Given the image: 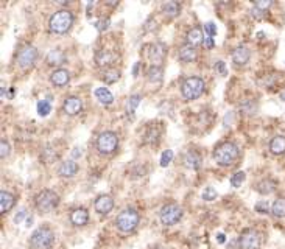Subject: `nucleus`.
Returning <instances> with one entry per match:
<instances>
[{
    "mask_svg": "<svg viewBox=\"0 0 285 249\" xmlns=\"http://www.w3.org/2000/svg\"><path fill=\"white\" fill-rule=\"evenodd\" d=\"M78 170H80L78 164L70 159V161L61 162V165L58 167V174L63 176V177H72V176H75L78 173Z\"/></svg>",
    "mask_w": 285,
    "mask_h": 249,
    "instance_id": "nucleus-21",
    "label": "nucleus"
},
{
    "mask_svg": "<svg viewBox=\"0 0 285 249\" xmlns=\"http://www.w3.org/2000/svg\"><path fill=\"white\" fill-rule=\"evenodd\" d=\"M215 70H217L220 75H226V74H227L226 63H224V61H217V63H215Z\"/></svg>",
    "mask_w": 285,
    "mask_h": 249,
    "instance_id": "nucleus-43",
    "label": "nucleus"
},
{
    "mask_svg": "<svg viewBox=\"0 0 285 249\" xmlns=\"http://www.w3.org/2000/svg\"><path fill=\"white\" fill-rule=\"evenodd\" d=\"M240 156V148L234 142H223L215 150H213V159L221 167H229L236 164Z\"/></svg>",
    "mask_w": 285,
    "mask_h": 249,
    "instance_id": "nucleus-1",
    "label": "nucleus"
},
{
    "mask_svg": "<svg viewBox=\"0 0 285 249\" xmlns=\"http://www.w3.org/2000/svg\"><path fill=\"white\" fill-rule=\"evenodd\" d=\"M11 151V147L8 144V140H2V144H0V156L2 157H7Z\"/></svg>",
    "mask_w": 285,
    "mask_h": 249,
    "instance_id": "nucleus-42",
    "label": "nucleus"
},
{
    "mask_svg": "<svg viewBox=\"0 0 285 249\" xmlns=\"http://www.w3.org/2000/svg\"><path fill=\"white\" fill-rule=\"evenodd\" d=\"M139 223H140V215L133 207L122 210L116 218V227L123 234L133 232V230L139 226Z\"/></svg>",
    "mask_w": 285,
    "mask_h": 249,
    "instance_id": "nucleus-3",
    "label": "nucleus"
},
{
    "mask_svg": "<svg viewBox=\"0 0 285 249\" xmlns=\"http://www.w3.org/2000/svg\"><path fill=\"white\" fill-rule=\"evenodd\" d=\"M38 56H39L38 48L27 44L19 51H17L16 59H17V64H19L22 69H30V67L34 66V63L38 61Z\"/></svg>",
    "mask_w": 285,
    "mask_h": 249,
    "instance_id": "nucleus-9",
    "label": "nucleus"
},
{
    "mask_svg": "<svg viewBox=\"0 0 285 249\" xmlns=\"http://www.w3.org/2000/svg\"><path fill=\"white\" fill-rule=\"evenodd\" d=\"M117 53L114 50H109V48H100L95 51V63L98 67H112V64L116 63L117 59Z\"/></svg>",
    "mask_w": 285,
    "mask_h": 249,
    "instance_id": "nucleus-12",
    "label": "nucleus"
},
{
    "mask_svg": "<svg viewBox=\"0 0 285 249\" xmlns=\"http://www.w3.org/2000/svg\"><path fill=\"white\" fill-rule=\"evenodd\" d=\"M204 45H206L207 48H212L213 45H215V41H213V38H210V36H206V39H204Z\"/></svg>",
    "mask_w": 285,
    "mask_h": 249,
    "instance_id": "nucleus-46",
    "label": "nucleus"
},
{
    "mask_svg": "<svg viewBox=\"0 0 285 249\" xmlns=\"http://www.w3.org/2000/svg\"><path fill=\"white\" fill-rule=\"evenodd\" d=\"M16 204V198L14 195L7 192V190H2L0 192V213H8Z\"/></svg>",
    "mask_w": 285,
    "mask_h": 249,
    "instance_id": "nucleus-22",
    "label": "nucleus"
},
{
    "mask_svg": "<svg viewBox=\"0 0 285 249\" xmlns=\"http://www.w3.org/2000/svg\"><path fill=\"white\" fill-rule=\"evenodd\" d=\"M95 97L101 104H106V106L114 101V95L111 94V91L108 87H97L95 89Z\"/></svg>",
    "mask_w": 285,
    "mask_h": 249,
    "instance_id": "nucleus-27",
    "label": "nucleus"
},
{
    "mask_svg": "<svg viewBox=\"0 0 285 249\" xmlns=\"http://www.w3.org/2000/svg\"><path fill=\"white\" fill-rule=\"evenodd\" d=\"M162 13L173 17L178 16L181 13V4L180 2H175V0H168V2L162 4Z\"/></svg>",
    "mask_w": 285,
    "mask_h": 249,
    "instance_id": "nucleus-30",
    "label": "nucleus"
},
{
    "mask_svg": "<svg viewBox=\"0 0 285 249\" xmlns=\"http://www.w3.org/2000/svg\"><path fill=\"white\" fill-rule=\"evenodd\" d=\"M251 59V50H249L248 45L242 44L239 47L234 48L233 51V61L236 63V66H246Z\"/></svg>",
    "mask_w": 285,
    "mask_h": 249,
    "instance_id": "nucleus-15",
    "label": "nucleus"
},
{
    "mask_svg": "<svg viewBox=\"0 0 285 249\" xmlns=\"http://www.w3.org/2000/svg\"><path fill=\"white\" fill-rule=\"evenodd\" d=\"M50 81H51V84H55V86H58V87H63V86L69 84V81H70V74H69V70L63 69V67L56 69L55 72L51 74Z\"/></svg>",
    "mask_w": 285,
    "mask_h": 249,
    "instance_id": "nucleus-20",
    "label": "nucleus"
},
{
    "mask_svg": "<svg viewBox=\"0 0 285 249\" xmlns=\"http://www.w3.org/2000/svg\"><path fill=\"white\" fill-rule=\"evenodd\" d=\"M97 30L98 31H106L109 28V25H111V21H109V17H101L100 21H97Z\"/></svg>",
    "mask_w": 285,
    "mask_h": 249,
    "instance_id": "nucleus-38",
    "label": "nucleus"
},
{
    "mask_svg": "<svg viewBox=\"0 0 285 249\" xmlns=\"http://www.w3.org/2000/svg\"><path fill=\"white\" fill-rule=\"evenodd\" d=\"M203 30L207 33V36H210V38H213V36H215V34H217V25L213 24V22H207V24H204Z\"/></svg>",
    "mask_w": 285,
    "mask_h": 249,
    "instance_id": "nucleus-40",
    "label": "nucleus"
},
{
    "mask_svg": "<svg viewBox=\"0 0 285 249\" xmlns=\"http://www.w3.org/2000/svg\"><path fill=\"white\" fill-rule=\"evenodd\" d=\"M256 190L260 195H270L276 190V181L268 179V177H266V179H262L260 182L256 184Z\"/></svg>",
    "mask_w": 285,
    "mask_h": 249,
    "instance_id": "nucleus-28",
    "label": "nucleus"
},
{
    "mask_svg": "<svg viewBox=\"0 0 285 249\" xmlns=\"http://www.w3.org/2000/svg\"><path fill=\"white\" fill-rule=\"evenodd\" d=\"M139 70H140V63H136L134 67H133V75H134V77H137V72H139Z\"/></svg>",
    "mask_w": 285,
    "mask_h": 249,
    "instance_id": "nucleus-48",
    "label": "nucleus"
},
{
    "mask_svg": "<svg viewBox=\"0 0 285 249\" xmlns=\"http://www.w3.org/2000/svg\"><path fill=\"white\" fill-rule=\"evenodd\" d=\"M81 109H83V101L75 95L67 97L66 101L63 103V111L67 115H77V114L81 112Z\"/></svg>",
    "mask_w": 285,
    "mask_h": 249,
    "instance_id": "nucleus-16",
    "label": "nucleus"
},
{
    "mask_svg": "<svg viewBox=\"0 0 285 249\" xmlns=\"http://www.w3.org/2000/svg\"><path fill=\"white\" fill-rule=\"evenodd\" d=\"M147 78L151 83H161L164 80V69H162V66H150L148 77Z\"/></svg>",
    "mask_w": 285,
    "mask_h": 249,
    "instance_id": "nucleus-29",
    "label": "nucleus"
},
{
    "mask_svg": "<svg viewBox=\"0 0 285 249\" xmlns=\"http://www.w3.org/2000/svg\"><path fill=\"white\" fill-rule=\"evenodd\" d=\"M271 5H273L271 0H257V2H254V5H253V7H256V8H259V10H262V11H266V10H268Z\"/></svg>",
    "mask_w": 285,
    "mask_h": 249,
    "instance_id": "nucleus-41",
    "label": "nucleus"
},
{
    "mask_svg": "<svg viewBox=\"0 0 285 249\" xmlns=\"http://www.w3.org/2000/svg\"><path fill=\"white\" fill-rule=\"evenodd\" d=\"M204 30L201 27H192L189 31H187V44L197 47L200 44H204Z\"/></svg>",
    "mask_w": 285,
    "mask_h": 249,
    "instance_id": "nucleus-19",
    "label": "nucleus"
},
{
    "mask_svg": "<svg viewBox=\"0 0 285 249\" xmlns=\"http://www.w3.org/2000/svg\"><path fill=\"white\" fill-rule=\"evenodd\" d=\"M270 151L273 154H283L285 153V136H274L270 142Z\"/></svg>",
    "mask_w": 285,
    "mask_h": 249,
    "instance_id": "nucleus-26",
    "label": "nucleus"
},
{
    "mask_svg": "<svg viewBox=\"0 0 285 249\" xmlns=\"http://www.w3.org/2000/svg\"><path fill=\"white\" fill-rule=\"evenodd\" d=\"M203 164V156L197 150H189L184 154V165L189 170H198Z\"/></svg>",
    "mask_w": 285,
    "mask_h": 249,
    "instance_id": "nucleus-18",
    "label": "nucleus"
},
{
    "mask_svg": "<svg viewBox=\"0 0 285 249\" xmlns=\"http://www.w3.org/2000/svg\"><path fill=\"white\" fill-rule=\"evenodd\" d=\"M271 213L277 218H285V198H277L271 206Z\"/></svg>",
    "mask_w": 285,
    "mask_h": 249,
    "instance_id": "nucleus-31",
    "label": "nucleus"
},
{
    "mask_svg": "<svg viewBox=\"0 0 285 249\" xmlns=\"http://www.w3.org/2000/svg\"><path fill=\"white\" fill-rule=\"evenodd\" d=\"M140 100H142V95H139V94H133V95L128 98V101H127V114H128L130 117L134 115V112H136V109H137V106L140 104Z\"/></svg>",
    "mask_w": 285,
    "mask_h": 249,
    "instance_id": "nucleus-32",
    "label": "nucleus"
},
{
    "mask_svg": "<svg viewBox=\"0 0 285 249\" xmlns=\"http://www.w3.org/2000/svg\"><path fill=\"white\" fill-rule=\"evenodd\" d=\"M240 108H242V111H243L245 114L251 115V114H256V111H257V103H256V100L246 98V100H243V103L240 104Z\"/></svg>",
    "mask_w": 285,
    "mask_h": 249,
    "instance_id": "nucleus-33",
    "label": "nucleus"
},
{
    "mask_svg": "<svg viewBox=\"0 0 285 249\" xmlns=\"http://www.w3.org/2000/svg\"><path fill=\"white\" fill-rule=\"evenodd\" d=\"M162 136V127L161 123H148L145 133H144V142L145 144H157Z\"/></svg>",
    "mask_w": 285,
    "mask_h": 249,
    "instance_id": "nucleus-14",
    "label": "nucleus"
},
{
    "mask_svg": "<svg viewBox=\"0 0 285 249\" xmlns=\"http://www.w3.org/2000/svg\"><path fill=\"white\" fill-rule=\"evenodd\" d=\"M256 212L257 213H262V215H265V213H268V212H271L270 210V204L266 203V201H259L257 204H256Z\"/></svg>",
    "mask_w": 285,
    "mask_h": 249,
    "instance_id": "nucleus-39",
    "label": "nucleus"
},
{
    "mask_svg": "<svg viewBox=\"0 0 285 249\" xmlns=\"http://www.w3.org/2000/svg\"><path fill=\"white\" fill-rule=\"evenodd\" d=\"M95 147L101 154H112L119 147V137L114 131H103L97 137Z\"/></svg>",
    "mask_w": 285,
    "mask_h": 249,
    "instance_id": "nucleus-8",
    "label": "nucleus"
},
{
    "mask_svg": "<svg viewBox=\"0 0 285 249\" xmlns=\"http://www.w3.org/2000/svg\"><path fill=\"white\" fill-rule=\"evenodd\" d=\"M34 204H36V209L41 213H48L51 210H55L60 204V197L56 192L53 190H42L41 193L36 195V200H34Z\"/></svg>",
    "mask_w": 285,
    "mask_h": 249,
    "instance_id": "nucleus-6",
    "label": "nucleus"
},
{
    "mask_svg": "<svg viewBox=\"0 0 285 249\" xmlns=\"http://www.w3.org/2000/svg\"><path fill=\"white\" fill-rule=\"evenodd\" d=\"M70 223H72L74 226H78V227H83L89 223V212L87 209L84 207H77L74 209L72 212H70Z\"/></svg>",
    "mask_w": 285,
    "mask_h": 249,
    "instance_id": "nucleus-17",
    "label": "nucleus"
},
{
    "mask_svg": "<svg viewBox=\"0 0 285 249\" xmlns=\"http://www.w3.org/2000/svg\"><path fill=\"white\" fill-rule=\"evenodd\" d=\"M74 25V14L70 10H58L56 13H53L50 21H48V28L50 31L63 34L70 30V27Z\"/></svg>",
    "mask_w": 285,
    "mask_h": 249,
    "instance_id": "nucleus-2",
    "label": "nucleus"
},
{
    "mask_svg": "<svg viewBox=\"0 0 285 249\" xmlns=\"http://www.w3.org/2000/svg\"><path fill=\"white\" fill-rule=\"evenodd\" d=\"M148 59L151 66H162L167 56V45L164 42H154L148 47Z\"/></svg>",
    "mask_w": 285,
    "mask_h": 249,
    "instance_id": "nucleus-11",
    "label": "nucleus"
},
{
    "mask_svg": "<svg viewBox=\"0 0 285 249\" xmlns=\"http://www.w3.org/2000/svg\"><path fill=\"white\" fill-rule=\"evenodd\" d=\"M260 241H262V238L257 230L248 227L239 237V249H259Z\"/></svg>",
    "mask_w": 285,
    "mask_h": 249,
    "instance_id": "nucleus-10",
    "label": "nucleus"
},
{
    "mask_svg": "<svg viewBox=\"0 0 285 249\" xmlns=\"http://www.w3.org/2000/svg\"><path fill=\"white\" fill-rule=\"evenodd\" d=\"M36 109H38V114H39L41 117H47V115L50 114V111H51V103H50V100H47V98L39 100V101H38V106H36Z\"/></svg>",
    "mask_w": 285,
    "mask_h": 249,
    "instance_id": "nucleus-34",
    "label": "nucleus"
},
{
    "mask_svg": "<svg viewBox=\"0 0 285 249\" xmlns=\"http://www.w3.org/2000/svg\"><path fill=\"white\" fill-rule=\"evenodd\" d=\"M94 209L98 215H108L114 209V198L111 195H100L94 203Z\"/></svg>",
    "mask_w": 285,
    "mask_h": 249,
    "instance_id": "nucleus-13",
    "label": "nucleus"
},
{
    "mask_svg": "<svg viewBox=\"0 0 285 249\" xmlns=\"http://www.w3.org/2000/svg\"><path fill=\"white\" fill-rule=\"evenodd\" d=\"M280 98H282V100L285 101V92H283V94H280Z\"/></svg>",
    "mask_w": 285,
    "mask_h": 249,
    "instance_id": "nucleus-52",
    "label": "nucleus"
},
{
    "mask_svg": "<svg viewBox=\"0 0 285 249\" xmlns=\"http://www.w3.org/2000/svg\"><path fill=\"white\" fill-rule=\"evenodd\" d=\"M183 209L180 204L176 203H168L165 206L161 207L159 210V220L164 226H173L176 223H180V220L183 218Z\"/></svg>",
    "mask_w": 285,
    "mask_h": 249,
    "instance_id": "nucleus-7",
    "label": "nucleus"
},
{
    "mask_svg": "<svg viewBox=\"0 0 285 249\" xmlns=\"http://www.w3.org/2000/svg\"><path fill=\"white\" fill-rule=\"evenodd\" d=\"M80 154H81L80 148H74V151H72V157H80Z\"/></svg>",
    "mask_w": 285,
    "mask_h": 249,
    "instance_id": "nucleus-49",
    "label": "nucleus"
},
{
    "mask_svg": "<svg viewBox=\"0 0 285 249\" xmlns=\"http://www.w3.org/2000/svg\"><path fill=\"white\" fill-rule=\"evenodd\" d=\"M245 179H246L245 171H237V173L233 174V177H231V185L237 189V187H240L245 182Z\"/></svg>",
    "mask_w": 285,
    "mask_h": 249,
    "instance_id": "nucleus-35",
    "label": "nucleus"
},
{
    "mask_svg": "<svg viewBox=\"0 0 285 249\" xmlns=\"http://www.w3.org/2000/svg\"><path fill=\"white\" fill-rule=\"evenodd\" d=\"M201 197H203L204 201H213V200H217L218 193H217V190L213 189V187H206L203 190V193H201Z\"/></svg>",
    "mask_w": 285,
    "mask_h": 249,
    "instance_id": "nucleus-36",
    "label": "nucleus"
},
{
    "mask_svg": "<svg viewBox=\"0 0 285 249\" xmlns=\"http://www.w3.org/2000/svg\"><path fill=\"white\" fill-rule=\"evenodd\" d=\"M217 241H218L220 244H224V243H226V235H224V234H221V232H220V234H217Z\"/></svg>",
    "mask_w": 285,
    "mask_h": 249,
    "instance_id": "nucleus-47",
    "label": "nucleus"
},
{
    "mask_svg": "<svg viewBox=\"0 0 285 249\" xmlns=\"http://www.w3.org/2000/svg\"><path fill=\"white\" fill-rule=\"evenodd\" d=\"M206 91V83L200 77H189L181 84V94L186 100H197Z\"/></svg>",
    "mask_w": 285,
    "mask_h": 249,
    "instance_id": "nucleus-5",
    "label": "nucleus"
},
{
    "mask_svg": "<svg viewBox=\"0 0 285 249\" xmlns=\"http://www.w3.org/2000/svg\"><path fill=\"white\" fill-rule=\"evenodd\" d=\"M31 223H33V217H28V218L25 220V224H27V226H31Z\"/></svg>",
    "mask_w": 285,
    "mask_h": 249,
    "instance_id": "nucleus-51",
    "label": "nucleus"
},
{
    "mask_svg": "<svg viewBox=\"0 0 285 249\" xmlns=\"http://www.w3.org/2000/svg\"><path fill=\"white\" fill-rule=\"evenodd\" d=\"M45 61H47L48 66L58 67V66L64 64V61H66V55H64V51H63V50H60V48H53V50L48 51V55H47Z\"/></svg>",
    "mask_w": 285,
    "mask_h": 249,
    "instance_id": "nucleus-23",
    "label": "nucleus"
},
{
    "mask_svg": "<svg viewBox=\"0 0 285 249\" xmlns=\"http://www.w3.org/2000/svg\"><path fill=\"white\" fill-rule=\"evenodd\" d=\"M172 161H173V151L172 150H165L161 154V167H168Z\"/></svg>",
    "mask_w": 285,
    "mask_h": 249,
    "instance_id": "nucleus-37",
    "label": "nucleus"
},
{
    "mask_svg": "<svg viewBox=\"0 0 285 249\" xmlns=\"http://www.w3.org/2000/svg\"><path fill=\"white\" fill-rule=\"evenodd\" d=\"M14 94H16V89H14V87H10V92H8V95H7V97H8V98H13V95H14Z\"/></svg>",
    "mask_w": 285,
    "mask_h": 249,
    "instance_id": "nucleus-50",
    "label": "nucleus"
},
{
    "mask_svg": "<svg viewBox=\"0 0 285 249\" xmlns=\"http://www.w3.org/2000/svg\"><path fill=\"white\" fill-rule=\"evenodd\" d=\"M27 217H28V212H27L25 209H21L19 213H17V215L14 217V223H16V224H19L24 218L27 220Z\"/></svg>",
    "mask_w": 285,
    "mask_h": 249,
    "instance_id": "nucleus-44",
    "label": "nucleus"
},
{
    "mask_svg": "<svg viewBox=\"0 0 285 249\" xmlns=\"http://www.w3.org/2000/svg\"><path fill=\"white\" fill-rule=\"evenodd\" d=\"M251 14L256 17V19H262V17L266 14V11H262V10H259V8H256V7H253V8H251Z\"/></svg>",
    "mask_w": 285,
    "mask_h": 249,
    "instance_id": "nucleus-45",
    "label": "nucleus"
},
{
    "mask_svg": "<svg viewBox=\"0 0 285 249\" xmlns=\"http://www.w3.org/2000/svg\"><path fill=\"white\" fill-rule=\"evenodd\" d=\"M55 243V234L48 226H39L30 237V246L33 249H50Z\"/></svg>",
    "mask_w": 285,
    "mask_h": 249,
    "instance_id": "nucleus-4",
    "label": "nucleus"
},
{
    "mask_svg": "<svg viewBox=\"0 0 285 249\" xmlns=\"http://www.w3.org/2000/svg\"><path fill=\"white\" fill-rule=\"evenodd\" d=\"M180 59L183 63H192L197 59V48L190 44H184L180 47Z\"/></svg>",
    "mask_w": 285,
    "mask_h": 249,
    "instance_id": "nucleus-25",
    "label": "nucleus"
},
{
    "mask_svg": "<svg viewBox=\"0 0 285 249\" xmlns=\"http://www.w3.org/2000/svg\"><path fill=\"white\" fill-rule=\"evenodd\" d=\"M100 77L104 83H108V84H112L116 81L120 80V70L116 69L114 66L112 67H106V69H101V72H100Z\"/></svg>",
    "mask_w": 285,
    "mask_h": 249,
    "instance_id": "nucleus-24",
    "label": "nucleus"
}]
</instances>
